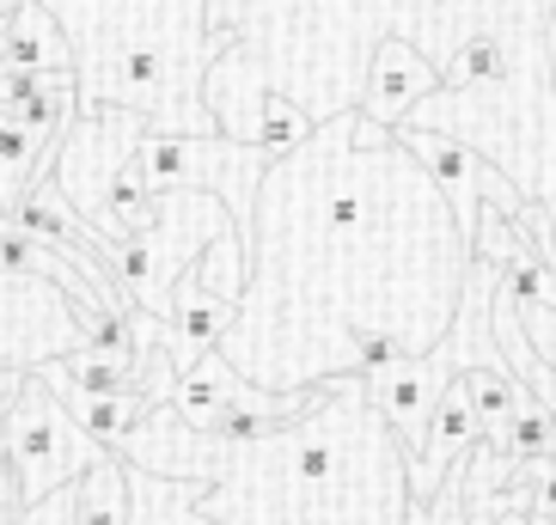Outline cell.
Returning a JSON list of instances; mask_svg holds the SVG:
<instances>
[{
    "mask_svg": "<svg viewBox=\"0 0 556 525\" xmlns=\"http://www.w3.org/2000/svg\"><path fill=\"white\" fill-rule=\"evenodd\" d=\"M471 239L404 141L355 111L269 165L251 232V287L269 336L232 361L263 392H318L446 343Z\"/></svg>",
    "mask_w": 556,
    "mask_h": 525,
    "instance_id": "6da1fadb",
    "label": "cell"
},
{
    "mask_svg": "<svg viewBox=\"0 0 556 525\" xmlns=\"http://www.w3.org/2000/svg\"><path fill=\"white\" fill-rule=\"evenodd\" d=\"M202 513L227 525H404L409 459L361 379H337L306 422L232 452Z\"/></svg>",
    "mask_w": 556,
    "mask_h": 525,
    "instance_id": "7a4b0ae2",
    "label": "cell"
},
{
    "mask_svg": "<svg viewBox=\"0 0 556 525\" xmlns=\"http://www.w3.org/2000/svg\"><path fill=\"white\" fill-rule=\"evenodd\" d=\"M551 7L556 0H343V13H337V99H343V111L361 104L367 62L386 37H404L409 50L446 67L458 43L483 25L544 37Z\"/></svg>",
    "mask_w": 556,
    "mask_h": 525,
    "instance_id": "3957f363",
    "label": "cell"
},
{
    "mask_svg": "<svg viewBox=\"0 0 556 525\" xmlns=\"http://www.w3.org/2000/svg\"><path fill=\"white\" fill-rule=\"evenodd\" d=\"M0 459L13 471V501L18 508H37L50 489L80 483V476L99 464V446L67 422V410L37 385V379H25L13 415L0 427Z\"/></svg>",
    "mask_w": 556,
    "mask_h": 525,
    "instance_id": "277c9868",
    "label": "cell"
},
{
    "mask_svg": "<svg viewBox=\"0 0 556 525\" xmlns=\"http://www.w3.org/2000/svg\"><path fill=\"white\" fill-rule=\"evenodd\" d=\"M434 92H441V67L428 62L422 50H409L404 37H386L374 50V62H367L355 116L374 123V129H386V135H397L409 123V111L422 99H434Z\"/></svg>",
    "mask_w": 556,
    "mask_h": 525,
    "instance_id": "5b68a950",
    "label": "cell"
},
{
    "mask_svg": "<svg viewBox=\"0 0 556 525\" xmlns=\"http://www.w3.org/2000/svg\"><path fill=\"white\" fill-rule=\"evenodd\" d=\"M397 141L428 171V183L441 190L453 227L477 245V227H483V171H490V159L477 148H465L458 135H397Z\"/></svg>",
    "mask_w": 556,
    "mask_h": 525,
    "instance_id": "8992f818",
    "label": "cell"
},
{
    "mask_svg": "<svg viewBox=\"0 0 556 525\" xmlns=\"http://www.w3.org/2000/svg\"><path fill=\"white\" fill-rule=\"evenodd\" d=\"M361 392L379 410V422L392 427V440L404 446V459H416L428 422H434V404L446 392L441 379H434V367H428V355L422 361H392V367H379V373H367Z\"/></svg>",
    "mask_w": 556,
    "mask_h": 525,
    "instance_id": "52a82bcc",
    "label": "cell"
},
{
    "mask_svg": "<svg viewBox=\"0 0 556 525\" xmlns=\"http://www.w3.org/2000/svg\"><path fill=\"white\" fill-rule=\"evenodd\" d=\"M232 324H239V306L220 294H208L197 276V262L184 269L178 294H172V312H165L160 336H165V355H172V367H197L208 361V355H220V343L232 336Z\"/></svg>",
    "mask_w": 556,
    "mask_h": 525,
    "instance_id": "ba28073f",
    "label": "cell"
},
{
    "mask_svg": "<svg viewBox=\"0 0 556 525\" xmlns=\"http://www.w3.org/2000/svg\"><path fill=\"white\" fill-rule=\"evenodd\" d=\"M7 67L18 74H43V80H74V55H67V37L55 31V18L37 7V0H18L7 13Z\"/></svg>",
    "mask_w": 556,
    "mask_h": 525,
    "instance_id": "9c48e42d",
    "label": "cell"
},
{
    "mask_svg": "<svg viewBox=\"0 0 556 525\" xmlns=\"http://www.w3.org/2000/svg\"><path fill=\"white\" fill-rule=\"evenodd\" d=\"M67 508H74V525H129V471L116 452H99V464L67 483Z\"/></svg>",
    "mask_w": 556,
    "mask_h": 525,
    "instance_id": "30bf717a",
    "label": "cell"
},
{
    "mask_svg": "<svg viewBox=\"0 0 556 525\" xmlns=\"http://www.w3.org/2000/svg\"><path fill=\"white\" fill-rule=\"evenodd\" d=\"M490 446H502V459H514L520 471H539V464L556 459V415L526 392L520 404H514V415H507V427L495 434Z\"/></svg>",
    "mask_w": 556,
    "mask_h": 525,
    "instance_id": "8fae6325",
    "label": "cell"
},
{
    "mask_svg": "<svg viewBox=\"0 0 556 525\" xmlns=\"http://www.w3.org/2000/svg\"><path fill=\"white\" fill-rule=\"evenodd\" d=\"M458 385H465V397H471L477 422H483V440H495L507 427V415H514V404H520V385L507 379V367H477V373H458Z\"/></svg>",
    "mask_w": 556,
    "mask_h": 525,
    "instance_id": "7c38bea8",
    "label": "cell"
},
{
    "mask_svg": "<svg viewBox=\"0 0 556 525\" xmlns=\"http://www.w3.org/2000/svg\"><path fill=\"white\" fill-rule=\"evenodd\" d=\"M37 245L31 239H18L13 227H0V276H13V269H31Z\"/></svg>",
    "mask_w": 556,
    "mask_h": 525,
    "instance_id": "4fadbf2b",
    "label": "cell"
},
{
    "mask_svg": "<svg viewBox=\"0 0 556 525\" xmlns=\"http://www.w3.org/2000/svg\"><path fill=\"white\" fill-rule=\"evenodd\" d=\"M544 55H551V86H556V7H551V18H544Z\"/></svg>",
    "mask_w": 556,
    "mask_h": 525,
    "instance_id": "5bb4252c",
    "label": "cell"
},
{
    "mask_svg": "<svg viewBox=\"0 0 556 525\" xmlns=\"http://www.w3.org/2000/svg\"><path fill=\"white\" fill-rule=\"evenodd\" d=\"M18 7V0H13ZM13 7H0V55H7V13H13Z\"/></svg>",
    "mask_w": 556,
    "mask_h": 525,
    "instance_id": "9a60e30c",
    "label": "cell"
},
{
    "mask_svg": "<svg viewBox=\"0 0 556 525\" xmlns=\"http://www.w3.org/2000/svg\"><path fill=\"white\" fill-rule=\"evenodd\" d=\"M526 525H551V520H526Z\"/></svg>",
    "mask_w": 556,
    "mask_h": 525,
    "instance_id": "2e32d148",
    "label": "cell"
}]
</instances>
